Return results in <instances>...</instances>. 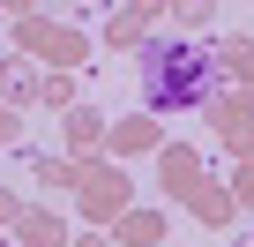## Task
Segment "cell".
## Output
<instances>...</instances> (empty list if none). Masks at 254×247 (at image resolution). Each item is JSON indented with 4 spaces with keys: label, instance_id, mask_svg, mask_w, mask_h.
<instances>
[{
    "label": "cell",
    "instance_id": "1",
    "mask_svg": "<svg viewBox=\"0 0 254 247\" xmlns=\"http://www.w3.org/2000/svg\"><path fill=\"white\" fill-rule=\"evenodd\" d=\"M142 97L165 112H187L209 97V53L202 45H150L142 53Z\"/></svg>",
    "mask_w": 254,
    "mask_h": 247
}]
</instances>
